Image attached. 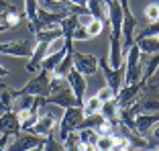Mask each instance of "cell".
<instances>
[{
  "mask_svg": "<svg viewBox=\"0 0 159 151\" xmlns=\"http://www.w3.org/2000/svg\"><path fill=\"white\" fill-rule=\"evenodd\" d=\"M71 39H74V41H88V39H92V37L88 35L86 27H78V31L71 35Z\"/></svg>",
  "mask_w": 159,
  "mask_h": 151,
  "instance_id": "32",
  "label": "cell"
},
{
  "mask_svg": "<svg viewBox=\"0 0 159 151\" xmlns=\"http://www.w3.org/2000/svg\"><path fill=\"white\" fill-rule=\"evenodd\" d=\"M78 27H82V23H80V16H75V14H67L66 19L61 21V31H63V37H71V35L78 31Z\"/></svg>",
  "mask_w": 159,
  "mask_h": 151,
  "instance_id": "19",
  "label": "cell"
},
{
  "mask_svg": "<svg viewBox=\"0 0 159 151\" xmlns=\"http://www.w3.org/2000/svg\"><path fill=\"white\" fill-rule=\"evenodd\" d=\"M55 108H59V106H55V104H41L39 106V118H37V123L31 127V131L41 135V137H47V135L55 133L57 125H59Z\"/></svg>",
  "mask_w": 159,
  "mask_h": 151,
  "instance_id": "1",
  "label": "cell"
},
{
  "mask_svg": "<svg viewBox=\"0 0 159 151\" xmlns=\"http://www.w3.org/2000/svg\"><path fill=\"white\" fill-rule=\"evenodd\" d=\"M29 151H45V149H43V145H39V147H35V149H29Z\"/></svg>",
  "mask_w": 159,
  "mask_h": 151,
  "instance_id": "35",
  "label": "cell"
},
{
  "mask_svg": "<svg viewBox=\"0 0 159 151\" xmlns=\"http://www.w3.org/2000/svg\"><path fill=\"white\" fill-rule=\"evenodd\" d=\"M66 12H51V10L39 8V14L33 23H29V31L33 33V37L39 33V31H49V29H57L61 27V21L66 19Z\"/></svg>",
  "mask_w": 159,
  "mask_h": 151,
  "instance_id": "7",
  "label": "cell"
},
{
  "mask_svg": "<svg viewBox=\"0 0 159 151\" xmlns=\"http://www.w3.org/2000/svg\"><path fill=\"white\" fill-rule=\"evenodd\" d=\"M67 84H70V88H71V90H74V94L78 96L82 102H84V100H86V90H88V82H86V76L74 67V70L67 74Z\"/></svg>",
  "mask_w": 159,
  "mask_h": 151,
  "instance_id": "14",
  "label": "cell"
},
{
  "mask_svg": "<svg viewBox=\"0 0 159 151\" xmlns=\"http://www.w3.org/2000/svg\"><path fill=\"white\" fill-rule=\"evenodd\" d=\"M147 143H149V151H153V149L159 147V123H155L153 129L147 133Z\"/></svg>",
  "mask_w": 159,
  "mask_h": 151,
  "instance_id": "28",
  "label": "cell"
},
{
  "mask_svg": "<svg viewBox=\"0 0 159 151\" xmlns=\"http://www.w3.org/2000/svg\"><path fill=\"white\" fill-rule=\"evenodd\" d=\"M6 76H10V70H6V67L0 63V78H6Z\"/></svg>",
  "mask_w": 159,
  "mask_h": 151,
  "instance_id": "34",
  "label": "cell"
},
{
  "mask_svg": "<svg viewBox=\"0 0 159 151\" xmlns=\"http://www.w3.org/2000/svg\"><path fill=\"white\" fill-rule=\"evenodd\" d=\"M96 96H98L102 102H106V100H112V98H116V92H114L110 86H104V88H100L98 92H96Z\"/></svg>",
  "mask_w": 159,
  "mask_h": 151,
  "instance_id": "30",
  "label": "cell"
},
{
  "mask_svg": "<svg viewBox=\"0 0 159 151\" xmlns=\"http://www.w3.org/2000/svg\"><path fill=\"white\" fill-rule=\"evenodd\" d=\"M143 53H141L139 45H131L129 51L125 55V66H126V74H125V84H135L143 78V67H145V62H143Z\"/></svg>",
  "mask_w": 159,
  "mask_h": 151,
  "instance_id": "4",
  "label": "cell"
},
{
  "mask_svg": "<svg viewBox=\"0 0 159 151\" xmlns=\"http://www.w3.org/2000/svg\"><path fill=\"white\" fill-rule=\"evenodd\" d=\"M125 151H131V149H125Z\"/></svg>",
  "mask_w": 159,
  "mask_h": 151,
  "instance_id": "38",
  "label": "cell"
},
{
  "mask_svg": "<svg viewBox=\"0 0 159 151\" xmlns=\"http://www.w3.org/2000/svg\"><path fill=\"white\" fill-rule=\"evenodd\" d=\"M57 2H67V0H57Z\"/></svg>",
  "mask_w": 159,
  "mask_h": 151,
  "instance_id": "37",
  "label": "cell"
},
{
  "mask_svg": "<svg viewBox=\"0 0 159 151\" xmlns=\"http://www.w3.org/2000/svg\"><path fill=\"white\" fill-rule=\"evenodd\" d=\"M20 19H23V14L19 12V10H8V12H4V25L6 27H16V25L20 23Z\"/></svg>",
  "mask_w": 159,
  "mask_h": 151,
  "instance_id": "29",
  "label": "cell"
},
{
  "mask_svg": "<svg viewBox=\"0 0 159 151\" xmlns=\"http://www.w3.org/2000/svg\"><path fill=\"white\" fill-rule=\"evenodd\" d=\"M98 151H112L114 149V135H100L96 141Z\"/></svg>",
  "mask_w": 159,
  "mask_h": 151,
  "instance_id": "27",
  "label": "cell"
},
{
  "mask_svg": "<svg viewBox=\"0 0 159 151\" xmlns=\"http://www.w3.org/2000/svg\"><path fill=\"white\" fill-rule=\"evenodd\" d=\"M135 43L139 45L143 55H155V53H159V37L157 35H153V37H141V35H137Z\"/></svg>",
  "mask_w": 159,
  "mask_h": 151,
  "instance_id": "16",
  "label": "cell"
},
{
  "mask_svg": "<svg viewBox=\"0 0 159 151\" xmlns=\"http://www.w3.org/2000/svg\"><path fill=\"white\" fill-rule=\"evenodd\" d=\"M39 104H55V106H59L63 110V108H71V106H82L84 102L74 94V90L70 88V84H66V86H61L59 90L51 92V94L39 96Z\"/></svg>",
  "mask_w": 159,
  "mask_h": 151,
  "instance_id": "5",
  "label": "cell"
},
{
  "mask_svg": "<svg viewBox=\"0 0 159 151\" xmlns=\"http://www.w3.org/2000/svg\"><path fill=\"white\" fill-rule=\"evenodd\" d=\"M157 71H159V53H155V55H151L149 59L145 62V67H143V78H141V80L149 82Z\"/></svg>",
  "mask_w": 159,
  "mask_h": 151,
  "instance_id": "21",
  "label": "cell"
},
{
  "mask_svg": "<svg viewBox=\"0 0 159 151\" xmlns=\"http://www.w3.org/2000/svg\"><path fill=\"white\" fill-rule=\"evenodd\" d=\"M118 2H120V8H122V49H125V55H126L129 47L135 45V37H137L135 31H137L139 21L135 19L129 0H118Z\"/></svg>",
  "mask_w": 159,
  "mask_h": 151,
  "instance_id": "6",
  "label": "cell"
},
{
  "mask_svg": "<svg viewBox=\"0 0 159 151\" xmlns=\"http://www.w3.org/2000/svg\"><path fill=\"white\" fill-rule=\"evenodd\" d=\"M23 131V123L19 118V112L16 110H8V112L0 114V135H8V137H14Z\"/></svg>",
  "mask_w": 159,
  "mask_h": 151,
  "instance_id": "12",
  "label": "cell"
},
{
  "mask_svg": "<svg viewBox=\"0 0 159 151\" xmlns=\"http://www.w3.org/2000/svg\"><path fill=\"white\" fill-rule=\"evenodd\" d=\"M84 118H86V114H84V108H82V106L63 108L61 110V117H59V125H57V137L63 141L70 133L78 131Z\"/></svg>",
  "mask_w": 159,
  "mask_h": 151,
  "instance_id": "3",
  "label": "cell"
},
{
  "mask_svg": "<svg viewBox=\"0 0 159 151\" xmlns=\"http://www.w3.org/2000/svg\"><path fill=\"white\" fill-rule=\"evenodd\" d=\"M49 43L51 41H37L35 43V49H33V55L29 57L27 66H25V70L29 71V74H37V71H41L43 67V62H45L47 57V49H49Z\"/></svg>",
  "mask_w": 159,
  "mask_h": 151,
  "instance_id": "13",
  "label": "cell"
},
{
  "mask_svg": "<svg viewBox=\"0 0 159 151\" xmlns=\"http://www.w3.org/2000/svg\"><path fill=\"white\" fill-rule=\"evenodd\" d=\"M43 149H45V151H66V145H63V141H61V139L57 137V131L45 137Z\"/></svg>",
  "mask_w": 159,
  "mask_h": 151,
  "instance_id": "23",
  "label": "cell"
},
{
  "mask_svg": "<svg viewBox=\"0 0 159 151\" xmlns=\"http://www.w3.org/2000/svg\"><path fill=\"white\" fill-rule=\"evenodd\" d=\"M43 143H45V137H41L33 131H20L19 135H14V139H10L6 151H29L43 145Z\"/></svg>",
  "mask_w": 159,
  "mask_h": 151,
  "instance_id": "9",
  "label": "cell"
},
{
  "mask_svg": "<svg viewBox=\"0 0 159 151\" xmlns=\"http://www.w3.org/2000/svg\"><path fill=\"white\" fill-rule=\"evenodd\" d=\"M63 47H66V37H57L55 41L49 43V49H47V51L55 53V51H59V49H63ZM49 53H47V55H49Z\"/></svg>",
  "mask_w": 159,
  "mask_h": 151,
  "instance_id": "31",
  "label": "cell"
},
{
  "mask_svg": "<svg viewBox=\"0 0 159 151\" xmlns=\"http://www.w3.org/2000/svg\"><path fill=\"white\" fill-rule=\"evenodd\" d=\"M104 25H106L104 21H98V19H90L88 23H86V31H88V35H90V37L94 39V37H98V35H100V33L104 31Z\"/></svg>",
  "mask_w": 159,
  "mask_h": 151,
  "instance_id": "24",
  "label": "cell"
},
{
  "mask_svg": "<svg viewBox=\"0 0 159 151\" xmlns=\"http://www.w3.org/2000/svg\"><path fill=\"white\" fill-rule=\"evenodd\" d=\"M102 100L98 98V96L94 94L90 96V98L84 100V104H82V108H84V114L86 117H92V114H100V108H102Z\"/></svg>",
  "mask_w": 159,
  "mask_h": 151,
  "instance_id": "22",
  "label": "cell"
},
{
  "mask_svg": "<svg viewBox=\"0 0 159 151\" xmlns=\"http://www.w3.org/2000/svg\"><path fill=\"white\" fill-rule=\"evenodd\" d=\"M120 104L116 102V98L112 100H106L100 108V114H102L106 121H112V123H120Z\"/></svg>",
  "mask_w": 159,
  "mask_h": 151,
  "instance_id": "18",
  "label": "cell"
},
{
  "mask_svg": "<svg viewBox=\"0 0 159 151\" xmlns=\"http://www.w3.org/2000/svg\"><path fill=\"white\" fill-rule=\"evenodd\" d=\"M71 70H74V47L67 51V55L63 57V62L55 67V71H53V74L59 76V78H67V74H70Z\"/></svg>",
  "mask_w": 159,
  "mask_h": 151,
  "instance_id": "20",
  "label": "cell"
},
{
  "mask_svg": "<svg viewBox=\"0 0 159 151\" xmlns=\"http://www.w3.org/2000/svg\"><path fill=\"white\" fill-rule=\"evenodd\" d=\"M74 67L84 76H94L100 67V57H96L94 53H84L74 49Z\"/></svg>",
  "mask_w": 159,
  "mask_h": 151,
  "instance_id": "11",
  "label": "cell"
},
{
  "mask_svg": "<svg viewBox=\"0 0 159 151\" xmlns=\"http://www.w3.org/2000/svg\"><path fill=\"white\" fill-rule=\"evenodd\" d=\"M157 37H159V35H157Z\"/></svg>",
  "mask_w": 159,
  "mask_h": 151,
  "instance_id": "39",
  "label": "cell"
},
{
  "mask_svg": "<svg viewBox=\"0 0 159 151\" xmlns=\"http://www.w3.org/2000/svg\"><path fill=\"white\" fill-rule=\"evenodd\" d=\"M6 29H8V27H6V25H0V33H4Z\"/></svg>",
  "mask_w": 159,
  "mask_h": 151,
  "instance_id": "36",
  "label": "cell"
},
{
  "mask_svg": "<svg viewBox=\"0 0 159 151\" xmlns=\"http://www.w3.org/2000/svg\"><path fill=\"white\" fill-rule=\"evenodd\" d=\"M8 10H19V8L10 0H0V12H8Z\"/></svg>",
  "mask_w": 159,
  "mask_h": 151,
  "instance_id": "33",
  "label": "cell"
},
{
  "mask_svg": "<svg viewBox=\"0 0 159 151\" xmlns=\"http://www.w3.org/2000/svg\"><path fill=\"white\" fill-rule=\"evenodd\" d=\"M78 135H80V141L82 143H94V145H96V141L100 137L96 129H80Z\"/></svg>",
  "mask_w": 159,
  "mask_h": 151,
  "instance_id": "25",
  "label": "cell"
},
{
  "mask_svg": "<svg viewBox=\"0 0 159 151\" xmlns=\"http://www.w3.org/2000/svg\"><path fill=\"white\" fill-rule=\"evenodd\" d=\"M145 86H147L145 80H139V82H135V84H125V86H122L120 92L116 94V102L120 104V108H129V106H133V104L143 96Z\"/></svg>",
  "mask_w": 159,
  "mask_h": 151,
  "instance_id": "10",
  "label": "cell"
},
{
  "mask_svg": "<svg viewBox=\"0 0 159 151\" xmlns=\"http://www.w3.org/2000/svg\"><path fill=\"white\" fill-rule=\"evenodd\" d=\"M16 100H19L16 90H12L10 86H6V84L0 82V114L12 110L14 106H16Z\"/></svg>",
  "mask_w": 159,
  "mask_h": 151,
  "instance_id": "15",
  "label": "cell"
},
{
  "mask_svg": "<svg viewBox=\"0 0 159 151\" xmlns=\"http://www.w3.org/2000/svg\"><path fill=\"white\" fill-rule=\"evenodd\" d=\"M86 6H88L92 19L108 23V2L106 0H86Z\"/></svg>",
  "mask_w": 159,
  "mask_h": 151,
  "instance_id": "17",
  "label": "cell"
},
{
  "mask_svg": "<svg viewBox=\"0 0 159 151\" xmlns=\"http://www.w3.org/2000/svg\"><path fill=\"white\" fill-rule=\"evenodd\" d=\"M145 21H147V25L159 21V4L157 2H149V4L145 6Z\"/></svg>",
  "mask_w": 159,
  "mask_h": 151,
  "instance_id": "26",
  "label": "cell"
},
{
  "mask_svg": "<svg viewBox=\"0 0 159 151\" xmlns=\"http://www.w3.org/2000/svg\"><path fill=\"white\" fill-rule=\"evenodd\" d=\"M100 70L104 74V80H106V86L114 90V92H120V88L125 86V74H126V66L122 63L120 67H112L108 63V55L100 57Z\"/></svg>",
  "mask_w": 159,
  "mask_h": 151,
  "instance_id": "8",
  "label": "cell"
},
{
  "mask_svg": "<svg viewBox=\"0 0 159 151\" xmlns=\"http://www.w3.org/2000/svg\"><path fill=\"white\" fill-rule=\"evenodd\" d=\"M51 80H53V71L45 70V67H41V71H37L35 74L33 80H29L27 84L23 86V88L16 90V94L19 96H47L49 92H51Z\"/></svg>",
  "mask_w": 159,
  "mask_h": 151,
  "instance_id": "2",
  "label": "cell"
}]
</instances>
